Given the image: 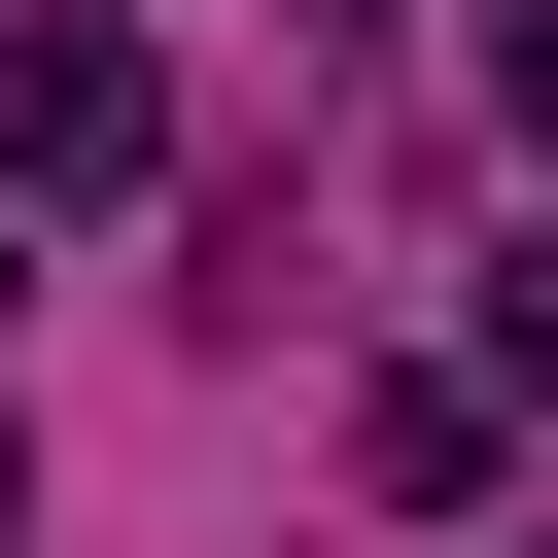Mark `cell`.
<instances>
[{"instance_id":"cell-2","label":"cell","mask_w":558,"mask_h":558,"mask_svg":"<svg viewBox=\"0 0 558 558\" xmlns=\"http://www.w3.org/2000/svg\"><path fill=\"white\" fill-rule=\"evenodd\" d=\"M488 105H523V174H558V0H523V35H488Z\"/></svg>"},{"instance_id":"cell-1","label":"cell","mask_w":558,"mask_h":558,"mask_svg":"<svg viewBox=\"0 0 558 558\" xmlns=\"http://www.w3.org/2000/svg\"><path fill=\"white\" fill-rule=\"evenodd\" d=\"M140 174H174V70H140L105 0H35V35H0V209H140Z\"/></svg>"}]
</instances>
